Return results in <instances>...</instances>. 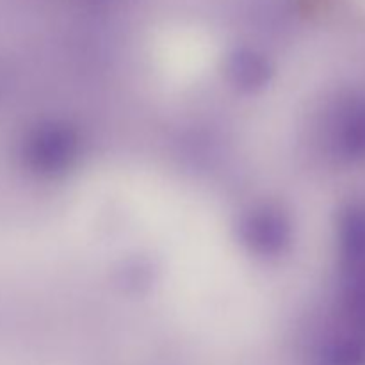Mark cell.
Listing matches in <instances>:
<instances>
[{
  "mask_svg": "<svg viewBox=\"0 0 365 365\" xmlns=\"http://www.w3.org/2000/svg\"><path fill=\"white\" fill-rule=\"evenodd\" d=\"M341 148L353 159L365 157V100L353 103L341 128Z\"/></svg>",
  "mask_w": 365,
  "mask_h": 365,
  "instance_id": "6da1fadb",
  "label": "cell"
}]
</instances>
